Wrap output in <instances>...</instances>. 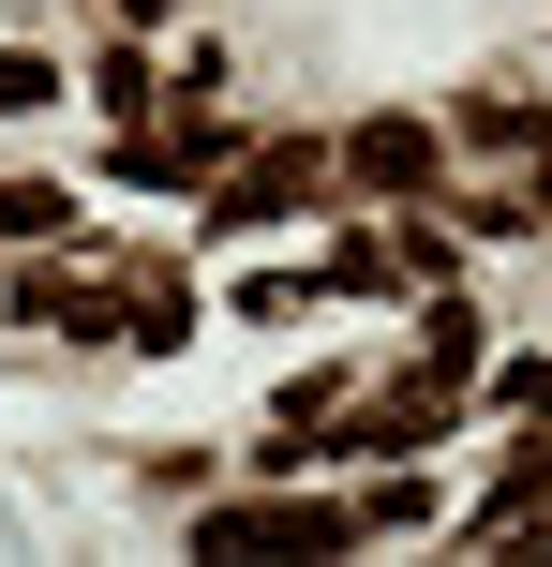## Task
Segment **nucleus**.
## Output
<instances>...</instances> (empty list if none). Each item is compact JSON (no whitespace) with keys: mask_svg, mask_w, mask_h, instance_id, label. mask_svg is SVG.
Here are the masks:
<instances>
[{"mask_svg":"<svg viewBox=\"0 0 552 567\" xmlns=\"http://www.w3.org/2000/svg\"><path fill=\"white\" fill-rule=\"evenodd\" d=\"M329 135H269V150H239L225 165V195H209V225H299V209H329Z\"/></svg>","mask_w":552,"mask_h":567,"instance_id":"f257e3e1","label":"nucleus"},{"mask_svg":"<svg viewBox=\"0 0 552 567\" xmlns=\"http://www.w3.org/2000/svg\"><path fill=\"white\" fill-rule=\"evenodd\" d=\"M195 553L209 567H284V553H358V508H195Z\"/></svg>","mask_w":552,"mask_h":567,"instance_id":"f03ea898","label":"nucleus"},{"mask_svg":"<svg viewBox=\"0 0 552 567\" xmlns=\"http://www.w3.org/2000/svg\"><path fill=\"white\" fill-rule=\"evenodd\" d=\"M329 165H344L358 179V195H434V179H448V150H434V120H404V105H374V120H344V135H329Z\"/></svg>","mask_w":552,"mask_h":567,"instance_id":"7ed1b4c3","label":"nucleus"},{"mask_svg":"<svg viewBox=\"0 0 552 567\" xmlns=\"http://www.w3.org/2000/svg\"><path fill=\"white\" fill-rule=\"evenodd\" d=\"M448 433V373H404V389H374L344 433H314V449H344V463H404V449H434Z\"/></svg>","mask_w":552,"mask_h":567,"instance_id":"20e7f679","label":"nucleus"},{"mask_svg":"<svg viewBox=\"0 0 552 567\" xmlns=\"http://www.w3.org/2000/svg\"><path fill=\"white\" fill-rule=\"evenodd\" d=\"M0 313H30V329H75V343H105L135 299H105L90 269H15V284H0Z\"/></svg>","mask_w":552,"mask_h":567,"instance_id":"39448f33","label":"nucleus"},{"mask_svg":"<svg viewBox=\"0 0 552 567\" xmlns=\"http://www.w3.org/2000/svg\"><path fill=\"white\" fill-rule=\"evenodd\" d=\"M538 493H552V433H523V449H508V463H493V478H478V508H464V538H478V553H493V538H508V523H523V508H538Z\"/></svg>","mask_w":552,"mask_h":567,"instance_id":"423d86ee","label":"nucleus"},{"mask_svg":"<svg viewBox=\"0 0 552 567\" xmlns=\"http://www.w3.org/2000/svg\"><path fill=\"white\" fill-rule=\"evenodd\" d=\"M90 105H105V120H149V105H179V75L149 45H105V60H90Z\"/></svg>","mask_w":552,"mask_h":567,"instance_id":"0eeeda50","label":"nucleus"},{"mask_svg":"<svg viewBox=\"0 0 552 567\" xmlns=\"http://www.w3.org/2000/svg\"><path fill=\"white\" fill-rule=\"evenodd\" d=\"M15 239H75V179H0V255Z\"/></svg>","mask_w":552,"mask_h":567,"instance_id":"6e6552de","label":"nucleus"},{"mask_svg":"<svg viewBox=\"0 0 552 567\" xmlns=\"http://www.w3.org/2000/svg\"><path fill=\"white\" fill-rule=\"evenodd\" d=\"M418 373H448V389L478 373V313H464V299H434V313H418Z\"/></svg>","mask_w":552,"mask_h":567,"instance_id":"1a4fd4ad","label":"nucleus"},{"mask_svg":"<svg viewBox=\"0 0 552 567\" xmlns=\"http://www.w3.org/2000/svg\"><path fill=\"white\" fill-rule=\"evenodd\" d=\"M404 523H434V478H374L358 493V538H404Z\"/></svg>","mask_w":552,"mask_h":567,"instance_id":"9d476101","label":"nucleus"},{"mask_svg":"<svg viewBox=\"0 0 552 567\" xmlns=\"http://www.w3.org/2000/svg\"><path fill=\"white\" fill-rule=\"evenodd\" d=\"M464 135H478V150H538V105H523V90H478Z\"/></svg>","mask_w":552,"mask_h":567,"instance_id":"9b49d317","label":"nucleus"},{"mask_svg":"<svg viewBox=\"0 0 552 567\" xmlns=\"http://www.w3.org/2000/svg\"><path fill=\"white\" fill-rule=\"evenodd\" d=\"M0 105H15V120H30V105H60V60H30V45H0Z\"/></svg>","mask_w":552,"mask_h":567,"instance_id":"f8f14e48","label":"nucleus"},{"mask_svg":"<svg viewBox=\"0 0 552 567\" xmlns=\"http://www.w3.org/2000/svg\"><path fill=\"white\" fill-rule=\"evenodd\" d=\"M493 403H508V419H552V359H508V373H493Z\"/></svg>","mask_w":552,"mask_h":567,"instance_id":"ddd939ff","label":"nucleus"},{"mask_svg":"<svg viewBox=\"0 0 552 567\" xmlns=\"http://www.w3.org/2000/svg\"><path fill=\"white\" fill-rule=\"evenodd\" d=\"M119 16H135V30H165V16H179V0H119Z\"/></svg>","mask_w":552,"mask_h":567,"instance_id":"4468645a","label":"nucleus"},{"mask_svg":"<svg viewBox=\"0 0 552 567\" xmlns=\"http://www.w3.org/2000/svg\"><path fill=\"white\" fill-rule=\"evenodd\" d=\"M538 209H552V165H538Z\"/></svg>","mask_w":552,"mask_h":567,"instance_id":"2eb2a0df","label":"nucleus"}]
</instances>
